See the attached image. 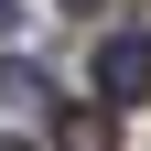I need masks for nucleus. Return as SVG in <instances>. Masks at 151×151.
I'll return each mask as SVG.
<instances>
[{
    "mask_svg": "<svg viewBox=\"0 0 151 151\" xmlns=\"http://www.w3.org/2000/svg\"><path fill=\"white\" fill-rule=\"evenodd\" d=\"M65 11H97V0H65Z\"/></svg>",
    "mask_w": 151,
    "mask_h": 151,
    "instance_id": "obj_5",
    "label": "nucleus"
},
{
    "mask_svg": "<svg viewBox=\"0 0 151 151\" xmlns=\"http://www.w3.org/2000/svg\"><path fill=\"white\" fill-rule=\"evenodd\" d=\"M32 97H43V76H32L22 54H11V65H0V108H32Z\"/></svg>",
    "mask_w": 151,
    "mask_h": 151,
    "instance_id": "obj_3",
    "label": "nucleus"
},
{
    "mask_svg": "<svg viewBox=\"0 0 151 151\" xmlns=\"http://www.w3.org/2000/svg\"><path fill=\"white\" fill-rule=\"evenodd\" d=\"M11 22H22V0H0V32H11Z\"/></svg>",
    "mask_w": 151,
    "mask_h": 151,
    "instance_id": "obj_4",
    "label": "nucleus"
},
{
    "mask_svg": "<svg viewBox=\"0 0 151 151\" xmlns=\"http://www.w3.org/2000/svg\"><path fill=\"white\" fill-rule=\"evenodd\" d=\"M97 97L108 108H140L151 97V43H140V32H108V43H97Z\"/></svg>",
    "mask_w": 151,
    "mask_h": 151,
    "instance_id": "obj_1",
    "label": "nucleus"
},
{
    "mask_svg": "<svg viewBox=\"0 0 151 151\" xmlns=\"http://www.w3.org/2000/svg\"><path fill=\"white\" fill-rule=\"evenodd\" d=\"M0 151H22V140H0Z\"/></svg>",
    "mask_w": 151,
    "mask_h": 151,
    "instance_id": "obj_6",
    "label": "nucleus"
},
{
    "mask_svg": "<svg viewBox=\"0 0 151 151\" xmlns=\"http://www.w3.org/2000/svg\"><path fill=\"white\" fill-rule=\"evenodd\" d=\"M54 140H65V151H108V108H65Z\"/></svg>",
    "mask_w": 151,
    "mask_h": 151,
    "instance_id": "obj_2",
    "label": "nucleus"
}]
</instances>
